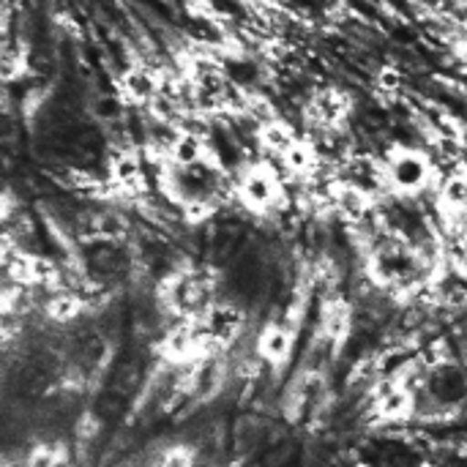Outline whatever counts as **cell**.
Returning a JSON list of instances; mask_svg holds the SVG:
<instances>
[{
  "label": "cell",
  "instance_id": "12",
  "mask_svg": "<svg viewBox=\"0 0 467 467\" xmlns=\"http://www.w3.org/2000/svg\"><path fill=\"white\" fill-rule=\"evenodd\" d=\"M82 312V301L71 293H57L55 298L47 301V315L57 323H66V320H74L77 315Z\"/></svg>",
  "mask_w": 467,
  "mask_h": 467
},
{
  "label": "cell",
  "instance_id": "9",
  "mask_svg": "<svg viewBox=\"0 0 467 467\" xmlns=\"http://www.w3.org/2000/svg\"><path fill=\"white\" fill-rule=\"evenodd\" d=\"M312 112L320 123L337 126L348 112V99L339 90H323L312 99Z\"/></svg>",
  "mask_w": 467,
  "mask_h": 467
},
{
  "label": "cell",
  "instance_id": "15",
  "mask_svg": "<svg viewBox=\"0 0 467 467\" xmlns=\"http://www.w3.org/2000/svg\"><path fill=\"white\" fill-rule=\"evenodd\" d=\"M159 467H194V451L186 446H172L164 451Z\"/></svg>",
  "mask_w": 467,
  "mask_h": 467
},
{
  "label": "cell",
  "instance_id": "1",
  "mask_svg": "<svg viewBox=\"0 0 467 467\" xmlns=\"http://www.w3.org/2000/svg\"><path fill=\"white\" fill-rule=\"evenodd\" d=\"M380 178L391 192L402 197H419L435 181V164L421 148L394 145L380 161Z\"/></svg>",
  "mask_w": 467,
  "mask_h": 467
},
{
  "label": "cell",
  "instance_id": "10",
  "mask_svg": "<svg viewBox=\"0 0 467 467\" xmlns=\"http://www.w3.org/2000/svg\"><path fill=\"white\" fill-rule=\"evenodd\" d=\"M320 328L331 342H342L350 331V309L342 301H328L323 306V317H320Z\"/></svg>",
  "mask_w": 467,
  "mask_h": 467
},
{
  "label": "cell",
  "instance_id": "18",
  "mask_svg": "<svg viewBox=\"0 0 467 467\" xmlns=\"http://www.w3.org/2000/svg\"><path fill=\"white\" fill-rule=\"evenodd\" d=\"M8 211H11V202L0 194V219H5V216H8Z\"/></svg>",
  "mask_w": 467,
  "mask_h": 467
},
{
  "label": "cell",
  "instance_id": "6",
  "mask_svg": "<svg viewBox=\"0 0 467 467\" xmlns=\"http://www.w3.org/2000/svg\"><path fill=\"white\" fill-rule=\"evenodd\" d=\"M109 181L126 194H142L148 183L140 156L134 150H120L109 164Z\"/></svg>",
  "mask_w": 467,
  "mask_h": 467
},
{
  "label": "cell",
  "instance_id": "17",
  "mask_svg": "<svg viewBox=\"0 0 467 467\" xmlns=\"http://www.w3.org/2000/svg\"><path fill=\"white\" fill-rule=\"evenodd\" d=\"M457 57H460V63H462V66L467 68V38L457 44Z\"/></svg>",
  "mask_w": 467,
  "mask_h": 467
},
{
  "label": "cell",
  "instance_id": "13",
  "mask_svg": "<svg viewBox=\"0 0 467 467\" xmlns=\"http://www.w3.org/2000/svg\"><path fill=\"white\" fill-rule=\"evenodd\" d=\"M25 55L11 47H0V82H14L25 74Z\"/></svg>",
  "mask_w": 467,
  "mask_h": 467
},
{
  "label": "cell",
  "instance_id": "11",
  "mask_svg": "<svg viewBox=\"0 0 467 467\" xmlns=\"http://www.w3.org/2000/svg\"><path fill=\"white\" fill-rule=\"evenodd\" d=\"M282 164L290 170V172H296V175H309V172H315V167H317V150H315V145L312 142H306V140H296V145L282 156Z\"/></svg>",
  "mask_w": 467,
  "mask_h": 467
},
{
  "label": "cell",
  "instance_id": "16",
  "mask_svg": "<svg viewBox=\"0 0 467 467\" xmlns=\"http://www.w3.org/2000/svg\"><path fill=\"white\" fill-rule=\"evenodd\" d=\"M402 82H405V77H402V71L394 68V66H386V68H380V74H378V85H380L383 90H389V93L400 90Z\"/></svg>",
  "mask_w": 467,
  "mask_h": 467
},
{
  "label": "cell",
  "instance_id": "5",
  "mask_svg": "<svg viewBox=\"0 0 467 467\" xmlns=\"http://www.w3.org/2000/svg\"><path fill=\"white\" fill-rule=\"evenodd\" d=\"M296 334L287 323H268L257 337V356L271 367H285L293 356Z\"/></svg>",
  "mask_w": 467,
  "mask_h": 467
},
{
  "label": "cell",
  "instance_id": "4",
  "mask_svg": "<svg viewBox=\"0 0 467 467\" xmlns=\"http://www.w3.org/2000/svg\"><path fill=\"white\" fill-rule=\"evenodd\" d=\"M161 96V77L145 66H131L120 77V101L126 104H153Z\"/></svg>",
  "mask_w": 467,
  "mask_h": 467
},
{
  "label": "cell",
  "instance_id": "8",
  "mask_svg": "<svg viewBox=\"0 0 467 467\" xmlns=\"http://www.w3.org/2000/svg\"><path fill=\"white\" fill-rule=\"evenodd\" d=\"M416 402H413V394L408 386L402 383H394L386 389V394H380L378 400V416L386 419V421H402L413 413Z\"/></svg>",
  "mask_w": 467,
  "mask_h": 467
},
{
  "label": "cell",
  "instance_id": "2",
  "mask_svg": "<svg viewBox=\"0 0 467 467\" xmlns=\"http://www.w3.org/2000/svg\"><path fill=\"white\" fill-rule=\"evenodd\" d=\"M235 192L241 202L254 213H271L285 202V183L268 161H254L244 167Z\"/></svg>",
  "mask_w": 467,
  "mask_h": 467
},
{
  "label": "cell",
  "instance_id": "14",
  "mask_svg": "<svg viewBox=\"0 0 467 467\" xmlns=\"http://www.w3.org/2000/svg\"><path fill=\"white\" fill-rule=\"evenodd\" d=\"M27 467H60V449L36 446L27 457Z\"/></svg>",
  "mask_w": 467,
  "mask_h": 467
},
{
  "label": "cell",
  "instance_id": "3",
  "mask_svg": "<svg viewBox=\"0 0 467 467\" xmlns=\"http://www.w3.org/2000/svg\"><path fill=\"white\" fill-rule=\"evenodd\" d=\"M208 159H211L208 142L192 129H181L167 145V164L175 170L202 167V164H208Z\"/></svg>",
  "mask_w": 467,
  "mask_h": 467
},
{
  "label": "cell",
  "instance_id": "7",
  "mask_svg": "<svg viewBox=\"0 0 467 467\" xmlns=\"http://www.w3.org/2000/svg\"><path fill=\"white\" fill-rule=\"evenodd\" d=\"M296 140H298L296 129H293L290 123H285L282 118L265 120V123H260V129H257V142H260V148H263L265 153L276 156V159H282V156L296 145Z\"/></svg>",
  "mask_w": 467,
  "mask_h": 467
},
{
  "label": "cell",
  "instance_id": "19",
  "mask_svg": "<svg viewBox=\"0 0 467 467\" xmlns=\"http://www.w3.org/2000/svg\"><path fill=\"white\" fill-rule=\"evenodd\" d=\"M265 3H282V0H265Z\"/></svg>",
  "mask_w": 467,
  "mask_h": 467
}]
</instances>
